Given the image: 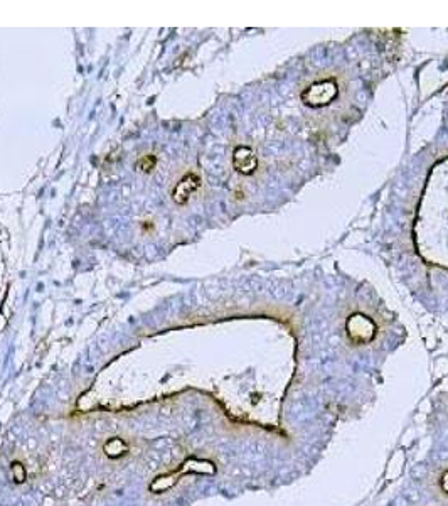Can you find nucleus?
Instances as JSON below:
<instances>
[{"label": "nucleus", "instance_id": "423d86ee", "mask_svg": "<svg viewBox=\"0 0 448 506\" xmlns=\"http://www.w3.org/2000/svg\"><path fill=\"white\" fill-rule=\"evenodd\" d=\"M440 486H442V491L445 493V495H448V471L447 473H443L442 479H440Z\"/></svg>", "mask_w": 448, "mask_h": 506}, {"label": "nucleus", "instance_id": "39448f33", "mask_svg": "<svg viewBox=\"0 0 448 506\" xmlns=\"http://www.w3.org/2000/svg\"><path fill=\"white\" fill-rule=\"evenodd\" d=\"M155 164H157L155 155H147V157H143V159H140V160H138L136 167H138L140 171H143V172H150L152 169L155 167Z\"/></svg>", "mask_w": 448, "mask_h": 506}, {"label": "nucleus", "instance_id": "f257e3e1", "mask_svg": "<svg viewBox=\"0 0 448 506\" xmlns=\"http://www.w3.org/2000/svg\"><path fill=\"white\" fill-rule=\"evenodd\" d=\"M337 95H339V88L335 79H320L305 88V91L302 93V100L310 106H323L330 103Z\"/></svg>", "mask_w": 448, "mask_h": 506}, {"label": "nucleus", "instance_id": "f03ea898", "mask_svg": "<svg viewBox=\"0 0 448 506\" xmlns=\"http://www.w3.org/2000/svg\"><path fill=\"white\" fill-rule=\"evenodd\" d=\"M347 334L354 343L364 344L376 336V324L362 314H354L347 321Z\"/></svg>", "mask_w": 448, "mask_h": 506}, {"label": "nucleus", "instance_id": "20e7f679", "mask_svg": "<svg viewBox=\"0 0 448 506\" xmlns=\"http://www.w3.org/2000/svg\"><path fill=\"white\" fill-rule=\"evenodd\" d=\"M233 165L238 172L250 176L258 167V159L250 147H238L233 154Z\"/></svg>", "mask_w": 448, "mask_h": 506}, {"label": "nucleus", "instance_id": "7ed1b4c3", "mask_svg": "<svg viewBox=\"0 0 448 506\" xmlns=\"http://www.w3.org/2000/svg\"><path fill=\"white\" fill-rule=\"evenodd\" d=\"M199 188H200V177L195 176V174H187V176H184L177 182V186L172 191L174 203L186 204Z\"/></svg>", "mask_w": 448, "mask_h": 506}]
</instances>
